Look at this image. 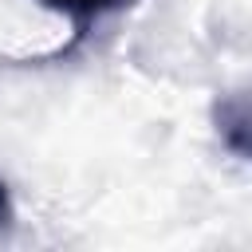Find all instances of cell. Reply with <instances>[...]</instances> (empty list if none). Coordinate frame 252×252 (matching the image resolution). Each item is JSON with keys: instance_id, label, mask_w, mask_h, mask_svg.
<instances>
[{"instance_id": "obj_2", "label": "cell", "mask_w": 252, "mask_h": 252, "mask_svg": "<svg viewBox=\"0 0 252 252\" xmlns=\"http://www.w3.org/2000/svg\"><path fill=\"white\" fill-rule=\"evenodd\" d=\"M43 4L55 8V12H67V16H75V20H98V16H106V12L126 8L130 0H43Z\"/></svg>"}, {"instance_id": "obj_3", "label": "cell", "mask_w": 252, "mask_h": 252, "mask_svg": "<svg viewBox=\"0 0 252 252\" xmlns=\"http://www.w3.org/2000/svg\"><path fill=\"white\" fill-rule=\"evenodd\" d=\"M12 220H16V213H12V201H8V189L0 185V236L12 228Z\"/></svg>"}, {"instance_id": "obj_1", "label": "cell", "mask_w": 252, "mask_h": 252, "mask_svg": "<svg viewBox=\"0 0 252 252\" xmlns=\"http://www.w3.org/2000/svg\"><path fill=\"white\" fill-rule=\"evenodd\" d=\"M217 130L228 150L252 158V94H228L217 106Z\"/></svg>"}]
</instances>
